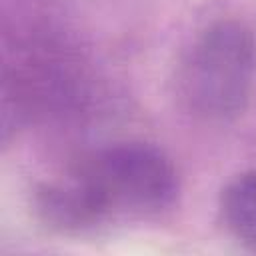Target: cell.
I'll list each match as a JSON object with an SVG mask.
<instances>
[{"mask_svg": "<svg viewBox=\"0 0 256 256\" xmlns=\"http://www.w3.org/2000/svg\"><path fill=\"white\" fill-rule=\"evenodd\" d=\"M220 212L230 234L256 252V170L242 172L224 186Z\"/></svg>", "mask_w": 256, "mask_h": 256, "instance_id": "cell-3", "label": "cell"}, {"mask_svg": "<svg viewBox=\"0 0 256 256\" xmlns=\"http://www.w3.org/2000/svg\"><path fill=\"white\" fill-rule=\"evenodd\" d=\"M178 196V176L156 146L124 142L92 152L64 178L38 192V212L62 232H88L114 222L166 212Z\"/></svg>", "mask_w": 256, "mask_h": 256, "instance_id": "cell-1", "label": "cell"}, {"mask_svg": "<svg viewBox=\"0 0 256 256\" xmlns=\"http://www.w3.org/2000/svg\"><path fill=\"white\" fill-rule=\"evenodd\" d=\"M252 76V34L242 24L226 20L212 24L192 42L176 82L184 106L194 116L226 122L244 110Z\"/></svg>", "mask_w": 256, "mask_h": 256, "instance_id": "cell-2", "label": "cell"}]
</instances>
